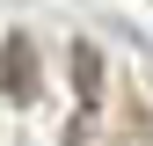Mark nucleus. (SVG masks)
Instances as JSON below:
<instances>
[{
  "label": "nucleus",
  "instance_id": "nucleus-1",
  "mask_svg": "<svg viewBox=\"0 0 153 146\" xmlns=\"http://www.w3.org/2000/svg\"><path fill=\"white\" fill-rule=\"evenodd\" d=\"M0 95L7 102H36V44L22 29L0 36Z\"/></svg>",
  "mask_w": 153,
  "mask_h": 146
},
{
  "label": "nucleus",
  "instance_id": "nucleus-2",
  "mask_svg": "<svg viewBox=\"0 0 153 146\" xmlns=\"http://www.w3.org/2000/svg\"><path fill=\"white\" fill-rule=\"evenodd\" d=\"M66 59H73V95H80V110H95V102H102V51H95V44H73Z\"/></svg>",
  "mask_w": 153,
  "mask_h": 146
}]
</instances>
